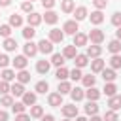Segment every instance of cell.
<instances>
[{
    "mask_svg": "<svg viewBox=\"0 0 121 121\" xmlns=\"http://www.w3.org/2000/svg\"><path fill=\"white\" fill-rule=\"evenodd\" d=\"M81 81H83V85H85V87H95V81H96V78L89 74V76H83V78H81Z\"/></svg>",
    "mask_w": 121,
    "mask_h": 121,
    "instance_id": "d6a6232c",
    "label": "cell"
},
{
    "mask_svg": "<svg viewBox=\"0 0 121 121\" xmlns=\"http://www.w3.org/2000/svg\"><path fill=\"white\" fill-rule=\"evenodd\" d=\"M102 78H104V81H113V79H115V70H113V68L102 70Z\"/></svg>",
    "mask_w": 121,
    "mask_h": 121,
    "instance_id": "484cf974",
    "label": "cell"
},
{
    "mask_svg": "<svg viewBox=\"0 0 121 121\" xmlns=\"http://www.w3.org/2000/svg\"><path fill=\"white\" fill-rule=\"evenodd\" d=\"M87 59H89L87 55H76V57H74V62H76V68H83V66H85V64L89 62Z\"/></svg>",
    "mask_w": 121,
    "mask_h": 121,
    "instance_id": "ffe728a7",
    "label": "cell"
},
{
    "mask_svg": "<svg viewBox=\"0 0 121 121\" xmlns=\"http://www.w3.org/2000/svg\"><path fill=\"white\" fill-rule=\"evenodd\" d=\"M38 53V43H34L32 40H28L26 43H25V55L26 57H34Z\"/></svg>",
    "mask_w": 121,
    "mask_h": 121,
    "instance_id": "8992f818",
    "label": "cell"
},
{
    "mask_svg": "<svg viewBox=\"0 0 121 121\" xmlns=\"http://www.w3.org/2000/svg\"><path fill=\"white\" fill-rule=\"evenodd\" d=\"M15 78L19 79V83H28V81H30V74H28L26 70H19V74H17Z\"/></svg>",
    "mask_w": 121,
    "mask_h": 121,
    "instance_id": "f1b7e54d",
    "label": "cell"
},
{
    "mask_svg": "<svg viewBox=\"0 0 121 121\" xmlns=\"http://www.w3.org/2000/svg\"><path fill=\"white\" fill-rule=\"evenodd\" d=\"M9 91H11L13 96H23V95H25V87H23V83H13V85L9 87Z\"/></svg>",
    "mask_w": 121,
    "mask_h": 121,
    "instance_id": "9a60e30c",
    "label": "cell"
},
{
    "mask_svg": "<svg viewBox=\"0 0 121 121\" xmlns=\"http://www.w3.org/2000/svg\"><path fill=\"white\" fill-rule=\"evenodd\" d=\"M0 76H2V79H4V81H11V79L15 78V72H13V70H9V68H4Z\"/></svg>",
    "mask_w": 121,
    "mask_h": 121,
    "instance_id": "1f68e13d",
    "label": "cell"
},
{
    "mask_svg": "<svg viewBox=\"0 0 121 121\" xmlns=\"http://www.w3.org/2000/svg\"><path fill=\"white\" fill-rule=\"evenodd\" d=\"M87 38H89L93 43H96V45H98V43H102V40H104V32H102L100 28H93V30L89 32V36H87Z\"/></svg>",
    "mask_w": 121,
    "mask_h": 121,
    "instance_id": "6da1fadb",
    "label": "cell"
},
{
    "mask_svg": "<svg viewBox=\"0 0 121 121\" xmlns=\"http://www.w3.org/2000/svg\"><path fill=\"white\" fill-rule=\"evenodd\" d=\"M85 96H87L89 100H98V98H100V91L95 89V87H89V91H85Z\"/></svg>",
    "mask_w": 121,
    "mask_h": 121,
    "instance_id": "7402d4cb",
    "label": "cell"
},
{
    "mask_svg": "<svg viewBox=\"0 0 121 121\" xmlns=\"http://www.w3.org/2000/svg\"><path fill=\"white\" fill-rule=\"evenodd\" d=\"M15 121H30V115H26L25 112H23V113H17V117H15Z\"/></svg>",
    "mask_w": 121,
    "mask_h": 121,
    "instance_id": "816d5d0a",
    "label": "cell"
},
{
    "mask_svg": "<svg viewBox=\"0 0 121 121\" xmlns=\"http://www.w3.org/2000/svg\"><path fill=\"white\" fill-rule=\"evenodd\" d=\"M98 112V106H96V100H89L87 104H85V113H89V115H95Z\"/></svg>",
    "mask_w": 121,
    "mask_h": 121,
    "instance_id": "ac0fdd59",
    "label": "cell"
},
{
    "mask_svg": "<svg viewBox=\"0 0 121 121\" xmlns=\"http://www.w3.org/2000/svg\"><path fill=\"white\" fill-rule=\"evenodd\" d=\"M21 9L26 11V13H32V9H34V8H32V2H28V0L23 2V4H21Z\"/></svg>",
    "mask_w": 121,
    "mask_h": 121,
    "instance_id": "bcb514c9",
    "label": "cell"
},
{
    "mask_svg": "<svg viewBox=\"0 0 121 121\" xmlns=\"http://www.w3.org/2000/svg\"><path fill=\"white\" fill-rule=\"evenodd\" d=\"M91 121H102V119H100V117L95 113V115H91Z\"/></svg>",
    "mask_w": 121,
    "mask_h": 121,
    "instance_id": "6f0895ef",
    "label": "cell"
},
{
    "mask_svg": "<svg viewBox=\"0 0 121 121\" xmlns=\"http://www.w3.org/2000/svg\"><path fill=\"white\" fill-rule=\"evenodd\" d=\"M9 34H11V26H9V25H2V26H0V36L9 38Z\"/></svg>",
    "mask_w": 121,
    "mask_h": 121,
    "instance_id": "ee69618b",
    "label": "cell"
},
{
    "mask_svg": "<svg viewBox=\"0 0 121 121\" xmlns=\"http://www.w3.org/2000/svg\"><path fill=\"white\" fill-rule=\"evenodd\" d=\"M102 70H104V60L96 57V59L91 62V72H102Z\"/></svg>",
    "mask_w": 121,
    "mask_h": 121,
    "instance_id": "e0dca14e",
    "label": "cell"
},
{
    "mask_svg": "<svg viewBox=\"0 0 121 121\" xmlns=\"http://www.w3.org/2000/svg\"><path fill=\"white\" fill-rule=\"evenodd\" d=\"M110 64H112V68H113V70H115V68H121V57L115 53V55L110 59Z\"/></svg>",
    "mask_w": 121,
    "mask_h": 121,
    "instance_id": "60d3db41",
    "label": "cell"
},
{
    "mask_svg": "<svg viewBox=\"0 0 121 121\" xmlns=\"http://www.w3.org/2000/svg\"><path fill=\"white\" fill-rule=\"evenodd\" d=\"M62 113H64V117H76L78 115V106H74V104H64L62 106Z\"/></svg>",
    "mask_w": 121,
    "mask_h": 121,
    "instance_id": "52a82bcc",
    "label": "cell"
},
{
    "mask_svg": "<svg viewBox=\"0 0 121 121\" xmlns=\"http://www.w3.org/2000/svg\"><path fill=\"white\" fill-rule=\"evenodd\" d=\"M43 115V108L42 106H32L30 108V117H42Z\"/></svg>",
    "mask_w": 121,
    "mask_h": 121,
    "instance_id": "74e56055",
    "label": "cell"
},
{
    "mask_svg": "<svg viewBox=\"0 0 121 121\" xmlns=\"http://www.w3.org/2000/svg\"><path fill=\"white\" fill-rule=\"evenodd\" d=\"M62 11L64 13H72L74 11V0H62Z\"/></svg>",
    "mask_w": 121,
    "mask_h": 121,
    "instance_id": "d590c367",
    "label": "cell"
},
{
    "mask_svg": "<svg viewBox=\"0 0 121 121\" xmlns=\"http://www.w3.org/2000/svg\"><path fill=\"white\" fill-rule=\"evenodd\" d=\"M38 51H42L43 55L45 53H53V42L51 40H40V43H38Z\"/></svg>",
    "mask_w": 121,
    "mask_h": 121,
    "instance_id": "3957f363",
    "label": "cell"
},
{
    "mask_svg": "<svg viewBox=\"0 0 121 121\" xmlns=\"http://www.w3.org/2000/svg\"><path fill=\"white\" fill-rule=\"evenodd\" d=\"M28 2H34V0H28Z\"/></svg>",
    "mask_w": 121,
    "mask_h": 121,
    "instance_id": "6125c7cd",
    "label": "cell"
},
{
    "mask_svg": "<svg viewBox=\"0 0 121 121\" xmlns=\"http://www.w3.org/2000/svg\"><path fill=\"white\" fill-rule=\"evenodd\" d=\"M115 34H117V40H121V26H117V32Z\"/></svg>",
    "mask_w": 121,
    "mask_h": 121,
    "instance_id": "680465c9",
    "label": "cell"
},
{
    "mask_svg": "<svg viewBox=\"0 0 121 121\" xmlns=\"http://www.w3.org/2000/svg\"><path fill=\"white\" fill-rule=\"evenodd\" d=\"M25 108H26V106H25L23 102H13V104H11V110H13L15 113H23Z\"/></svg>",
    "mask_w": 121,
    "mask_h": 121,
    "instance_id": "b9f144b4",
    "label": "cell"
},
{
    "mask_svg": "<svg viewBox=\"0 0 121 121\" xmlns=\"http://www.w3.org/2000/svg\"><path fill=\"white\" fill-rule=\"evenodd\" d=\"M70 91H72V87H70L68 81H60V83H59V93H60V95H68Z\"/></svg>",
    "mask_w": 121,
    "mask_h": 121,
    "instance_id": "836d02e7",
    "label": "cell"
},
{
    "mask_svg": "<svg viewBox=\"0 0 121 121\" xmlns=\"http://www.w3.org/2000/svg\"><path fill=\"white\" fill-rule=\"evenodd\" d=\"M78 30H79V28H78V21H66V23L62 25V32H64V34H72V36H74Z\"/></svg>",
    "mask_w": 121,
    "mask_h": 121,
    "instance_id": "7a4b0ae2",
    "label": "cell"
},
{
    "mask_svg": "<svg viewBox=\"0 0 121 121\" xmlns=\"http://www.w3.org/2000/svg\"><path fill=\"white\" fill-rule=\"evenodd\" d=\"M42 6L47 8V9H51V8L55 6V0H42Z\"/></svg>",
    "mask_w": 121,
    "mask_h": 121,
    "instance_id": "f5cc1de1",
    "label": "cell"
},
{
    "mask_svg": "<svg viewBox=\"0 0 121 121\" xmlns=\"http://www.w3.org/2000/svg\"><path fill=\"white\" fill-rule=\"evenodd\" d=\"M74 21H83L87 17V8L85 6H79V8H74Z\"/></svg>",
    "mask_w": 121,
    "mask_h": 121,
    "instance_id": "30bf717a",
    "label": "cell"
},
{
    "mask_svg": "<svg viewBox=\"0 0 121 121\" xmlns=\"http://www.w3.org/2000/svg\"><path fill=\"white\" fill-rule=\"evenodd\" d=\"M11 62H13V66H15L17 70H25V68H26V64H28L26 55H17V57H15Z\"/></svg>",
    "mask_w": 121,
    "mask_h": 121,
    "instance_id": "5b68a950",
    "label": "cell"
},
{
    "mask_svg": "<svg viewBox=\"0 0 121 121\" xmlns=\"http://www.w3.org/2000/svg\"><path fill=\"white\" fill-rule=\"evenodd\" d=\"M108 51L113 53V55L119 53V51H121V40H112V42L108 43Z\"/></svg>",
    "mask_w": 121,
    "mask_h": 121,
    "instance_id": "2e32d148",
    "label": "cell"
},
{
    "mask_svg": "<svg viewBox=\"0 0 121 121\" xmlns=\"http://www.w3.org/2000/svg\"><path fill=\"white\" fill-rule=\"evenodd\" d=\"M42 19H43L47 25H55V23L59 21V15H57L55 11H51V9H49V11H45V15H43Z\"/></svg>",
    "mask_w": 121,
    "mask_h": 121,
    "instance_id": "7c38bea8",
    "label": "cell"
},
{
    "mask_svg": "<svg viewBox=\"0 0 121 121\" xmlns=\"http://www.w3.org/2000/svg\"><path fill=\"white\" fill-rule=\"evenodd\" d=\"M102 121H117V113L113 112V110H108L106 113H104V119Z\"/></svg>",
    "mask_w": 121,
    "mask_h": 121,
    "instance_id": "7bdbcfd3",
    "label": "cell"
},
{
    "mask_svg": "<svg viewBox=\"0 0 121 121\" xmlns=\"http://www.w3.org/2000/svg\"><path fill=\"white\" fill-rule=\"evenodd\" d=\"M4 47H6V51H15V47H17V40H13V38H6V40H4Z\"/></svg>",
    "mask_w": 121,
    "mask_h": 121,
    "instance_id": "4316f807",
    "label": "cell"
},
{
    "mask_svg": "<svg viewBox=\"0 0 121 121\" xmlns=\"http://www.w3.org/2000/svg\"><path fill=\"white\" fill-rule=\"evenodd\" d=\"M26 21H28V25H30V26H38V25L42 23V15H40V13H36V11H32V13H28Z\"/></svg>",
    "mask_w": 121,
    "mask_h": 121,
    "instance_id": "8fae6325",
    "label": "cell"
},
{
    "mask_svg": "<svg viewBox=\"0 0 121 121\" xmlns=\"http://www.w3.org/2000/svg\"><path fill=\"white\" fill-rule=\"evenodd\" d=\"M108 106H110V110H113V112L121 110V96H117V95L110 96V100H108Z\"/></svg>",
    "mask_w": 121,
    "mask_h": 121,
    "instance_id": "9c48e42d",
    "label": "cell"
},
{
    "mask_svg": "<svg viewBox=\"0 0 121 121\" xmlns=\"http://www.w3.org/2000/svg\"><path fill=\"white\" fill-rule=\"evenodd\" d=\"M102 21H104V15H102L100 9H96V11L91 13V23H93V25H100Z\"/></svg>",
    "mask_w": 121,
    "mask_h": 121,
    "instance_id": "d6986e66",
    "label": "cell"
},
{
    "mask_svg": "<svg viewBox=\"0 0 121 121\" xmlns=\"http://www.w3.org/2000/svg\"><path fill=\"white\" fill-rule=\"evenodd\" d=\"M9 64V59H8V55H0V68H6Z\"/></svg>",
    "mask_w": 121,
    "mask_h": 121,
    "instance_id": "f907efd6",
    "label": "cell"
},
{
    "mask_svg": "<svg viewBox=\"0 0 121 121\" xmlns=\"http://www.w3.org/2000/svg\"><path fill=\"white\" fill-rule=\"evenodd\" d=\"M34 34H36V30H34V26H25V30H23V36L26 38V40H32L34 38Z\"/></svg>",
    "mask_w": 121,
    "mask_h": 121,
    "instance_id": "8d00e7d4",
    "label": "cell"
},
{
    "mask_svg": "<svg viewBox=\"0 0 121 121\" xmlns=\"http://www.w3.org/2000/svg\"><path fill=\"white\" fill-rule=\"evenodd\" d=\"M64 121H70V119H68V117H66V119H64Z\"/></svg>",
    "mask_w": 121,
    "mask_h": 121,
    "instance_id": "94428289",
    "label": "cell"
},
{
    "mask_svg": "<svg viewBox=\"0 0 121 121\" xmlns=\"http://www.w3.org/2000/svg\"><path fill=\"white\" fill-rule=\"evenodd\" d=\"M49 40H51L53 43H60V42L64 40V32L59 30V28H53V30H49Z\"/></svg>",
    "mask_w": 121,
    "mask_h": 121,
    "instance_id": "277c9868",
    "label": "cell"
},
{
    "mask_svg": "<svg viewBox=\"0 0 121 121\" xmlns=\"http://www.w3.org/2000/svg\"><path fill=\"white\" fill-rule=\"evenodd\" d=\"M34 89H36V93H42V95H43V93L49 89V85H47V81H38Z\"/></svg>",
    "mask_w": 121,
    "mask_h": 121,
    "instance_id": "ab89813d",
    "label": "cell"
},
{
    "mask_svg": "<svg viewBox=\"0 0 121 121\" xmlns=\"http://www.w3.org/2000/svg\"><path fill=\"white\" fill-rule=\"evenodd\" d=\"M42 121H55L53 115H42Z\"/></svg>",
    "mask_w": 121,
    "mask_h": 121,
    "instance_id": "11a10c76",
    "label": "cell"
},
{
    "mask_svg": "<svg viewBox=\"0 0 121 121\" xmlns=\"http://www.w3.org/2000/svg\"><path fill=\"white\" fill-rule=\"evenodd\" d=\"M0 93L2 95H6V93H9V85H8V81H0Z\"/></svg>",
    "mask_w": 121,
    "mask_h": 121,
    "instance_id": "681fc988",
    "label": "cell"
},
{
    "mask_svg": "<svg viewBox=\"0 0 121 121\" xmlns=\"http://www.w3.org/2000/svg\"><path fill=\"white\" fill-rule=\"evenodd\" d=\"M9 4H11V0H0V6H4V8L9 6Z\"/></svg>",
    "mask_w": 121,
    "mask_h": 121,
    "instance_id": "9f6ffc18",
    "label": "cell"
},
{
    "mask_svg": "<svg viewBox=\"0 0 121 121\" xmlns=\"http://www.w3.org/2000/svg\"><path fill=\"white\" fill-rule=\"evenodd\" d=\"M87 40H89V38H87L85 34H81V32H76V34H74V45H76V47L85 45V43H87Z\"/></svg>",
    "mask_w": 121,
    "mask_h": 121,
    "instance_id": "4fadbf2b",
    "label": "cell"
},
{
    "mask_svg": "<svg viewBox=\"0 0 121 121\" xmlns=\"http://www.w3.org/2000/svg\"><path fill=\"white\" fill-rule=\"evenodd\" d=\"M70 95H72V100L74 102H79L83 96H85V93H83V89H79V87H76V89H72L70 91Z\"/></svg>",
    "mask_w": 121,
    "mask_h": 121,
    "instance_id": "44dd1931",
    "label": "cell"
},
{
    "mask_svg": "<svg viewBox=\"0 0 121 121\" xmlns=\"http://www.w3.org/2000/svg\"><path fill=\"white\" fill-rule=\"evenodd\" d=\"M115 91H117V87H115L112 81H108V83L104 85V93H106L108 96H113V95H115Z\"/></svg>",
    "mask_w": 121,
    "mask_h": 121,
    "instance_id": "e575fe53",
    "label": "cell"
},
{
    "mask_svg": "<svg viewBox=\"0 0 121 121\" xmlns=\"http://www.w3.org/2000/svg\"><path fill=\"white\" fill-rule=\"evenodd\" d=\"M0 104H2V106H11V104H13V98H11L9 95H4L2 100H0Z\"/></svg>",
    "mask_w": 121,
    "mask_h": 121,
    "instance_id": "7dc6e473",
    "label": "cell"
},
{
    "mask_svg": "<svg viewBox=\"0 0 121 121\" xmlns=\"http://www.w3.org/2000/svg\"><path fill=\"white\" fill-rule=\"evenodd\" d=\"M112 25L121 26V11H115V13H113V17H112Z\"/></svg>",
    "mask_w": 121,
    "mask_h": 121,
    "instance_id": "f6af8a7d",
    "label": "cell"
},
{
    "mask_svg": "<svg viewBox=\"0 0 121 121\" xmlns=\"http://www.w3.org/2000/svg\"><path fill=\"white\" fill-rule=\"evenodd\" d=\"M76 121H87V119H85V117H78V115H76Z\"/></svg>",
    "mask_w": 121,
    "mask_h": 121,
    "instance_id": "91938a15",
    "label": "cell"
},
{
    "mask_svg": "<svg viewBox=\"0 0 121 121\" xmlns=\"http://www.w3.org/2000/svg\"><path fill=\"white\" fill-rule=\"evenodd\" d=\"M36 70H38L40 74H47V72H49V62H47V60H38Z\"/></svg>",
    "mask_w": 121,
    "mask_h": 121,
    "instance_id": "83f0119b",
    "label": "cell"
},
{
    "mask_svg": "<svg viewBox=\"0 0 121 121\" xmlns=\"http://www.w3.org/2000/svg\"><path fill=\"white\" fill-rule=\"evenodd\" d=\"M21 25H23V17L17 13H11L9 15V26H21Z\"/></svg>",
    "mask_w": 121,
    "mask_h": 121,
    "instance_id": "cb8c5ba5",
    "label": "cell"
},
{
    "mask_svg": "<svg viewBox=\"0 0 121 121\" xmlns=\"http://www.w3.org/2000/svg\"><path fill=\"white\" fill-rule=\"evenodd\" d=\"M0 121H8V113L4 110H0Z\"/></svg>",
    "mask_w": 121,
    "mask_h": 121,
    "instance_id": "db71d44e",
    "label": "cell"
},
{
    "mask_svg": "<svg viewBox=\"0 0 121 121\" xmlns=\"http://www.w3.org/2000/svg\"><path fill=\"white\" fill-rule=\"evenodd\" d=\"M55 76H57V79H59V81H64V79L68 78V70H66L64 66H59V68H57V74H55Z\"/></svg>",
    "mask_w": 121,
    "mask_h": 121,
    "instance_id": "4dcf8cb0",
    "label": "cell"
},
{
    "mask_svg": "<svg viewBox=\"0 0 121 121\" xmlns=\"http://www.w3.org/2000/svg\"><path fill=\"white\" fill-rule=\"evenodd\" d=\"M23 104H25V106L36 104V95H34V93H25V95H23Z\"/></svg>",
    "mask_w": 121,
    "mask_h": 121,
    "instance_id": "603a6c76",
    "label": "cell"
},
{
    "mask_svg": "<svg viewBox=\"0 0 121 121\" xmlns=\"http://www.w3.org/2000/svg\"><path fill=\"white\" fill-rule=\"evenodd\" d=\"M51 62H53L55 66H62V64H64V55H60V53H53Z\"/></svg>",
    "mask_w": 121,
    "mask_h": 121,
    "instance_id": "f546056e",
    "label": "cell"
},
{
    "mask_svg": "<svg viewBox=\"0 0 121 121\" xmlns=\"http://www.w3.org/2000/svg\"><path fill=\"white\" fill-rule=\"evenodd\" d=\"M47 102H49V106H62V95L60 93H51L47 96Z\"/></svg>",
    "mask_w": 121,
    "mask_h": 121,
    "instance_id": "ba28073f",
    "label": "cell"
},
{
    "mask_svg": "<svg viewBox=\"0 0 121 121\" xmlns=\"http://www.w3.org/2000/svg\"><path fill=\"white\" fill-rule=\"evenodd\" d=\"M68 78H72L74 81H78V79H81V78H83V74H81V70H79V68H74L72 72H68Z\"/></svg>",
    "mask_w": 121,
    "mask_h": 121,
    "instance_id": "f35d334b",
    "label": "cell"
},
{
    "mask_svg": "<svg viewBox=\"0 0 121 121\" xmlns=\"http://www.w3.org/2000/svg\"><path fill=\"white\" fill-rule=\"evenodd\" d=\"M93 4H95L96 9H104L108 6V0H93Z\"/></svg>",
    "mask_w": 121,
    "mask_h": 121,
    "instance_id": "c3c4849f",
    "label": "cell"
},
{
    "mask_svg": "<svg viewBox=\"0 0 121 121\" xmlns=\"http://www.w3.org/2000/svg\"><path fill=\"white\" fill-rule=\"evenodd\" d=\"M76 49H78V47H76L74 43H72V45H66V47H64V53H62L64 59H74V57H76Z\"/></svg>",
    "mask_w": 121,
    "mask_h": 121,
    "instance_id": "d4e9b609",
    "label": "cell"
},
{
    "mask_svg": "<svg viewBox=\"0 0 121 121\" xmlns=\"http://www.w3.org/2000/svg\"><path fill=\"white\" fill-rule=\"evenodd\" d=\"M100 53H102V47H100V45H96V43L87 47V57H91V59H96Z\"/></svg>",
    "mask_w": 121,
    "mask_h": 121,
    "instance_id": "5bb4252c",
    "label": "cell"
}]
</instances>
